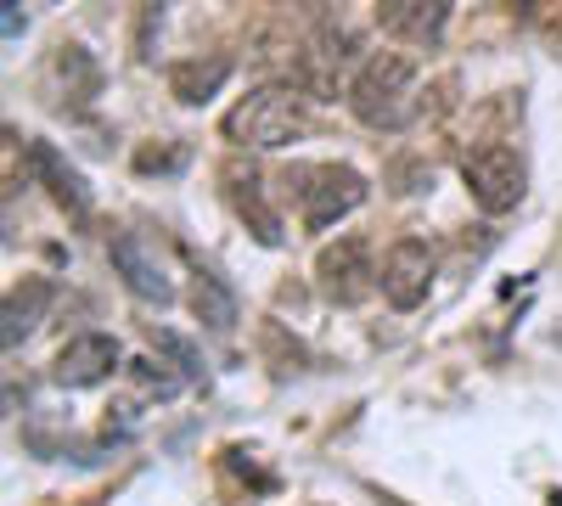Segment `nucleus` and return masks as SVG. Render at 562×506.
Wrapping results in <instances>:
<instances>
[{"instance_id": "obj_1", "label": "nucleus", "mask_w": 562, "mask_h": 506, "mask_svg": "<svg viewBox=\"0 0 562 506\" xmlns=\"http://www.w3.org/2000/svg\"><path fill=\"white\" fill-rule=\"evenodd\" d=\"M349 113L366 130H405L416 119V68L400 52H371L349 79Z\"/></svg>"}, {"instance_id": "obj_2", "label": "nucleus", "mask_w": 562, "mask_h": 506, "mask_svg": "<svg viewBox=\"0 0 562 506\" xmlns=\"http://www.w3.org/2000/svg\"><path fill=\"white\" fill-rule=\"evenodd\" d=\"M304 130H310V113L293 85H259L225 113V142L248 147V153H276V147L299 142Z\"/></svg>"}, {"instance_id": "obj_3", "label": "nucleus", "mask_w": 562, "mask_h": 506, "mask_svg": "<svg viewBox=\"0 0 562 506\" xmlns=\"http://www.w3.org/2000/svg\"><path fill=\"white\" fill-rule=\"evenodd\" d=\"M461 180H467V192H473V203L484 214H512L529 192V169H524L518 147H506V142H490L479 153H467Z\"/></svg>"}, {"instance_id": "obj_4", "label": "nucleus", "mask_w": 562, "mask_h": 506, "mask_svg": "<svg viewBox=\"0 0 562 506\" xmlns=\"http://www.w3.org/2000/svg\"><path fill=\"white\" fill-rule=\"evenodd\" d=\"M315 282L326 304H366L371 293L383 288V265H371V243L366 237H338L326 243L315 259Z\"/></svg>"}, {"instance_id": "obj_5", "label": "nucleus", "mask_w": 562, "mask_h": 506, "mask_svg": "<svg viewBox=\"0 0 562 506\" xmlns=\"http://www.w3.org/2000/svg\"><path fill=\"white\" fill-rule=\"evenodd\" d=\"M366 175L349 169V164H315L310 180H304V198H299V214H304V232H333L344 214H355L366 203Z\"/></svg>"}, {"instance_id": "obj_6", "label": "nucleus", "mask_w": 562, "mask_h": 506, "mask_svg": "<svg viewBox=\"0 0 562 506\" xmlns=\"http://www.w3.org/2000/svg\"><path fill=\"white\" fill-rule=\"evenodd\" d=\"M108 259H113V270L124 276V288H130L135 299H147V304H169V299H175V282H169L158 248L140 237V232H119V237L108 243Z\"/></svg>"}, {"instance_id": "obj_7", "label": "nucleus", "mask_w": 562, "mask_h": 506, "mask_svg": "<svg viewBox=\"0 0 562 506\" xmlns=\"http://www.w3.org/2000/svg\"><path fill=\"white\" fill-rule=\"evenodd\" d=\"M428 293H434V248L422 237H400L383 254V299L394 310H416Z\"/></svg>"}, {"instance_id": "obj_8", "label": "nucleus", "mask_w": 562, "mask_h": 506, "mask_svg": "<svg viewBox=\"0 0 562 506\" xmlns=\"http://www.w3.org/2000/svg\"><path fill=\"white\" fill-rule=\"evenodd\" d=\"M119 366H124L119 338L85 333V338L63 344V355H57V366H52V383H57V389H97V383H108V378L119 372Z\"/></svg>"}, {"instance_id": "obj_9", "label": "nucleus", "mask_w": 562, "mask_h": 506, "mask_svg": "<svg viewBox=\"0 0 562 506\" xmlns=\"http://www.w3.org/2000/svg\"><path fill=\"white\" fill-rule=\"evenodd\" d=\"M23 164H29V175H34L40 187L52 192L68 214H90V187H85V175H79L52 142H29V147H23Z\"/></svg>"}, {"instance_id": "obj_10", "label": "nucleus", "mask_w": 562, "mask_h": 506, "mask_svg": "<svg viewBox=\"0 0 562 506\" xmlns=\"http://www.w3.org/2000/svg\"><path fill=\"white\" fill-rule=\"evenodd\" d=\"M450 23L445 0H383L378 7V29L400 45H434Z\"/></svg>"}, {"instance_id": "obj_11", "label": "nucleus", "mask_w": 562, "mask_h": 506, "mask_svg": "<svg viewBox=\"0 0 562 506\" xmlns=\"http://www.w3.org/2000/svg\"><path fill=\"white\" fill-rule=\"evenodd\" d=\"M52 85H57V97L74 102V108H90L102 97V63L85 52L79 40L57 45V57H52Z\"/></svg>"}, {"instance_id": "obj_12", "label": "nucleus", "mask_w": 562, "mask_h": 506, "mask_svg": "<svg viewBox=\"0 0 562 506\" xmlns=\"http://www.w3.org/2000/svg\"><path fill=\"white\" fill-rule=\"evenodd\" d=\"M192 310H198V321L214 338L237 333V321H243V304H237V293H231V282L220 270H209V265L192 276Z\"/></svg>"}, {"instance_id": "obj_13", "label": "nucleus", "mask_w": 562, "mask_h": 506, "mask_svg": "<svg viewBox=\"0 0 562 506\" xmlns=\"http://www.w3.org/2000/svg\"><path fill=\"white\" fill-rule=\"evenodd\" d=\"M225 79H231V57H186L169 68V90L186 108H203Z\"/></svg>"}, {"instance_id": "obj_14", "label": "nucleus", "mask_w": 562, "mask_h": 506, "mask_svg": "<svg viewBox=\"0 0 562 506\" xmlns=\"http://www.w3.org/2000/svg\"><path fill=\"white\" fill-rule=\"evenodd\" d=\"M45 304H52V282H45V276H29L23 288H12V293H7V327H0L7 349H18V344H23V338L40 327Z\"/></svg>"}, {"instance_id": "obj_15", "label": "nucleus", "mask_w": 562, "mask_h": 506, "mask_svg": "<svg viewBox=\"0 0 562 506\" xmlns=\"http://www.w3.org/2000/svg\"><path fill=\"white\" fill-rule=\"evenodd\" d=\"M225 180H231V203H237V214L254 225V237H259L265 248H276V243H281V220H276V209H265V198H259V180H254V175L243 180L237 169H231Z\"/></svg>"}, {"instance_id": "obj_16", "label": "nucleus", "mask_w": 562, "mask_h": 506, "mask_svg": "<svg viewBox=\"0 0 562 506\" xmlns=\"http://www.w3.org/2000/svg\"><path fill=\"white\" fill-rule=\"evenodd\" d=\"M124 372H130V383L147 394V400H175L180 394V372H169L164 360H130Z\"/></svg>"}, {"instance_id": "obj_17", "label": "nucleus", "mask_w": 562, "mask_h": 506, "mask_svg": "<svg viewBox=\"0 0 562 506\" xmlns=\"http://www.w3.org/2000/svg\"><path fill=\"white\" fill-rule=\"evenodd\" d=\"M153 344H158L164 355H175V360H180V372H192V378H203V360H198V349L186 344L180 333H153Z\"/></svg>"}, {"instance_id": "obj_18", "label": "nucleus", "mask_w": 562, "mask_h": 506, "mask_svg": "<svg viewBox=\"0 0 562 506\" xmlns=\"http://www.w3.org/2000/svg\"><path fill=\"white\" fill-rule=\"evenodd\" d=\"M180 164H186L180 147H140V153H135V169H140V175H153V169H180Z\"/></svg>"}, {"instance_id": "obj_19", "label": "nucleus", "mask_w": 562, "mask_h": 506, "mask_svg": "<svg viewBox=\"0 0 562 506\" xmlns=\"http://www.w3.org/2000/svg\"><path fill=\"white\" fill-rule=\"evenodd\" d=\"M0 29H7V40H18V29H23V18H18V7H7V12H0Z\"/></svg>"}]
</instances>
